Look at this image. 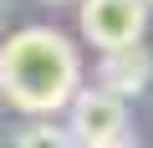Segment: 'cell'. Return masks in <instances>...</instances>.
<instances>
[{"label":"cell","mask_w":153,"mask_h":148,"mask_svg":"<svg viewBox=\"0 0 153 148\" xmlns=\"http://www.w3.org/2000/svg\"><path fill=\"white\" fill-rule=\"evenodd\" d=\"M153 82V56H148V46L138 41V46H123V51H102V61H97V92H107V97H138L143 87Z\"/></svg>","instance_id":"4"},{"label":"cell","mask_w":153,"mask_h":148,"mask_svg":"<svg viewBox=\"0 0 153 148\" xmlns=\"http://www.w3.org/2000/svg\"><path fill=\"white\" fill-rule=\"evenodd\" d=\"M66 107H71V133H66V138L82 143V148H97V143L128 133V112H123V102L107 97V92H97V87H82Z\"/></svg>","instance_id":"3"},{"label":"cell","mask_w":153,"mask_h":148,"mask_svg":"<svg viewBox=\"0 0 153 148\" xmlns=\"http://www.w3.org/2000/svg\"><path fill=\"white\" fill-rule=\"evenodd\" d=\"M16 148H76V143H71L56 123H31V128L16 138Z\"/></svg>","instance_id":"5"},{"label":"cell","mask_w":153,"mask_h":148,"mask_svg":"<svg viewBox=\"0 0 153 148\" xmlns=\"http://www.w3.org/2000/svg\"><path fill=\"white\" fill-rule=\"evenodd\" d=\"M97 148H138V138H133V133H117V138H107V143H97Z\"/></svg>","instance_id":"6"},{"label":"cell","mask_w":153,"mask_h":148,"mask_svg":"<svg viewBox=\"0 0 153 148\" xmlns=\"http://www.w3.org/2000/svg\"><path fill=\"white\" fill-rule=\"evenodd\" d=\"M82 92V56L51 26H26L0 41V97L16 112H61Z\"/></svg>","instance_id":"1"},{"label":"cell","mask_w":153,"mask_h":148,"mask_svg":"<svg viewBox=\"0 0 153 148\" xmlns=\"http://www.w3.org/2000/svg\"><path fill=\"white\" fill-rule=\"evenodd\" d=\"M0 10H5V5H0Z\"/></svg>","instance_id":"8"},{"label":"cell","mask_w":153,"mask_h":148,"mask_svg":"<svg viewBox=\"0 0 153 148\" xmlns=\"http://www.w3.org/2000/svg\"><path fill=\"white\" fill-rule=\"evenodd\" d=\"M143 5H153V0H143Z\"/></svg>","instance_id":"7"},{"label":"cell","mask_w":153,"mask_h":148,"mask_svg":"<svg viewBox=\"0 0 153 148\" xmlns=\"http://www.w3.org/2000/svg\"><path fill=\"white\" fill-rule=\"evenodd\" d=\"M82 31L102 51L138 46L148 31V5L143 0H82Z\"/></svg>","instance_id":"2"}]
</instances>
